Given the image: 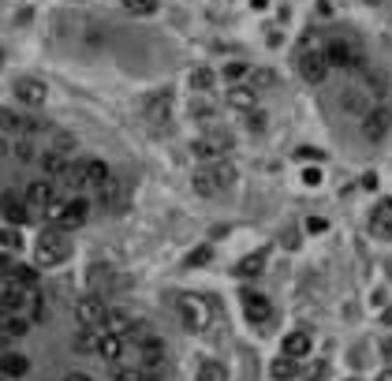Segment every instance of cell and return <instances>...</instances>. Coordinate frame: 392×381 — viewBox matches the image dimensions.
Here are the masks:
<instances>
[{"mask_svg": "<svg viewBox=\"0 0 392 381\" xmlns=\"http://www.w3.org/2000/svg\"><path fill=\"white\" fill-rule=\"evenodd\" d=\"M385 355L392 359V336H389V340H385Z\"/></svg>", "mask_w": 392, "mask_h": 381, "instance_id": "681fc988", "label": "cell"}, {"mask_svg": "<svg viewBox=\"0 0 392 381\" xmlns=\"http://www.w3.org/2000/svg\"><path fill=\"white\" fill-rule=\"evenodd\" d=\"M191 116L198 120V124H210V120H217V105L205 101V97H194V101H191Z\"/></svg>", "mask_w": 392, "mask_h": 381, "instance_id": "f1b7e54d", "label": "cell"}, {"mask_svg": "<svg viewBox=\"0 0 392 381\" xmlns=\"http://www.w3.org/2000/svg\"><path fill=\"white\" fill-rule=\"evenodd\" d=\"M172 108H176V97H172V90H154L146 97L143 113H146V124L154 127V131H168L172 124Z\"/></svg>", "mask_w": 392, "mask_h": 381, "instance_id": "277c9868", "label": "cell"}, {"mask_svg": "<svg viewBox=\"0 0 392 381\" xmlns=\"http://www.w3.org/2000/svg\"><path fill=\"white\" fill-rule=\"evenodd\" d=\"M86 176H90V187H108V183H112L105 161H86Z\"/></svg>", "mask_w": 392, "mask_h": 381, "instance_id": "4316f807", "label": "cell"}, {"mask_svg": "<svg viewBox=\"0 0 392 381\" xmlns=\"http://www.w3.org/2000/svg\"><path fill=\"white\" fill-rule=\"evenodd\" d=\"M0 370H4L8 378H23L27 370H30V359H27V355H19V352H12V355L0 359Z\"/></svg>", "mask_w": 392, "mask_h": 381, "instance_id": "d4e9b609", "label": "cell"}, {"mask_svg": "<svg viewBox=\"0 0 392 381\" xmlns=\"http://www.w3.org/2000/svg\"><path fill=\"white\" fill-rule=\"evenodd\" d=\"M389 131H392V108L377 105L374 113L363 120V138H370V143H381V138H385Z\"/></svg>", "mask_w": 392, "mask_h": 381, "instance_id": "9c48e42d", "label": "cell"}, {"mask_svg": "<svg viewBox=\"0 0 392 381\" xmlns=\"http://www.w3.org/2000/svg\"><path fill=\"white\" fill-rule=\"evenodd\" d=\"M243 75H247V64H243V60H232V64H224V79L232 82V86H235L239 79H243Z\"/></svg>", "mask_w": 392, "mask_h": 381, "instance_id": "e575fe53", "label": "cell"}, {"mask_svg": "<svg viewBox=\"0 0 392 381\" xmlns=\"http://www.w3.org/2000/svg\"><path fill=\"white\" fill-rule=\"evenodd\" d=\"M176 310H180V322H183V329H191V333H202V329H210V299H202V296H194V292H183L180 303H176Z\"/></svg>", "mask_w": 392, "mask_h": 381, "instance_id": "7a4b0ae2", "label": "cell"}, {"mask_svg": "<svg viewBox=\"0 0 392 381\" xmlns=\"http://www.w3.org/2000/svg\"><path fill=\"white\" fill-rule=\"evenodd\" d=\"M228 146H232V138L228 135H205V138H194L191 143V154L202 161V165H217V161H224Z\"/></svg>", "mask_w": 392, "mask_h": 381, "instance_id": "52a82bcc", "label": "cell"}, {"mask_svg": "<svg viewBox=\"0 0 392 381\" xmlns=\"http://www.w3.org/2000/svg\"><path fill=\"white\" fill-rule=\"evenodd\" d=\"M370 228H374L377 236H389L392 232V199H385L374 210V217H370Z\"/></svg>", "mask_w": 392, "mask_h": 381, "instance_id": "44dd1931", "label": "cell"}, {"mask_svg": "<svg viewBox=\"0 0 392 381\" xmlns=\"http://www.w3.org/2000/svg\"><path fill=\"white\" fill-rule=\"evenodd\" d=\"M310 352V333H288L284 336V355L288 359H303V355H307Z\"/></svg>", "mask_w": 392, "mask_h": 381, "instance_id": "ffe728a7", "label": "cell"}, {"mask_svg": "<svg viewBox=\"0 0 392 381\" xmlns=\"http://www.w3.org/2000/svg\"><path fill=\"white\" fill-rule=\"evenodd\" d=\"M112 381H146L143 374H138V370H116V378Z\"/></svg>", "mask_w": 392, "mask_h": 381, "instance_id": "ab89813d", "label": "cell"}, {"mask_svg": "<svg viewBox=\"0 0 392 381\" xmlns=\"http://www.w3.org/2000/svg\"><path fill=\"white\" fill-rule=\"evenodd\" d=\"M15 157H19V161H30V157H34V146H30V143H19V146H15Z\"/></svg>", "mask_w": 392, "mask_h": 381, "instance_id": "b9f144b4", "label": "cell"}, {"mask_svg": "<svg viewBox=\"0 0 392 381\" xmlns=\"http://www.w3.org/2000/svg\"><path fill=\"white\" fill-rule=\"evenodd\" d=\"M340 108H344V113H351V116H358V120H366L370 113H374L370 90H366V86H344V90H340Z\"/></svg>", "mask_w": 392, "mask_h": 381, "instance_id": "ba28073f", "label": "cell"}, {"mask_svg": "<svg viewBox=\"0 0 392 381\" xmlns=\"http://www.w3.org/2000/svg\"><path fill=\"white\" fill-rule=\"evenodd\" d=\"M41 120H23L12 108H0V135H19V131H38Z\"/></svg>", "mask_w": 392, "mask_h": 381, "instance_id": "9a60e30c", "label": "cell"}, {"mask_svg": "<svg viewBox=\"0 0 392 381\" xmlns=\"http://www.w3.org/2000/svg\"><path fill=\"white\" fill-rule=\"evenodd\" d=\"M213 82H217L213 68H194V71H191V90L198 94V97L210 94V90H213Z\"/></svg>", "mask_w": 392, "mask_h": 381, "instance_id": "603a6c76", "label": "cell"}, {"mask_svg": "<svg viewBox=\"0 0 392 381\" xmlns=\"http://www.w3.org/2000/svg\"><path fill=\"white\" fill-rule=\"evenodd\" d=\"M0 68H4V49H0Z\"/></svg>", "mask_w": 392, "mask_h": 381, "instance_id": "f907efd6", "label": "cell"}, {"mask_svg": "<svg viewBox=\"0 0 392 381\" xmlns=\"http://www.w3.org/2000/svg\"><path fill=\"white\" fill-rule=\"evenodd\" d=\"M213 258V247L210 243H202V247H194L191 254H187V269H194V266H205Z\"/></svg>", "mask_w": 392, "mask_h": 381, "instance_id": "836d02e7", "label": "cell"}, {"mask_svg": "<svg viewBox=\"0 0 392 381\" xmlns=\"http://www.w3.org/2000/svg\"><path fill=\"white\" fill-rule=\"evenodd\" d=\"M97 344H101V333L97 329H82L75 336V347H79V352H97Z\"/></svg>", "mask_w": 392, "mask_h": 381, "instance_id": "1f68e13d", "label": "cell"}, {"mask_svg": "<svg viewBox=\"0 0 392 381\" xmlns=\"http://www.w3.org/2000/svg\"><path fill=\"white\" fill-rule=\"evenodd\" d=\"M198 381H228V370H224L221 363H213V359H210V363H202V366H198Z\"/></svg>", "mask_w": 392, "mask_h": 381, "instance_id": "4dcf8cb0", "label": "cell"}, {"mask_svg": "<svg viewBox=\"0 0 392 381\" xmlns=\"http://www.w3.org/2000/svg\"><path fill=\"white\" fill-rule=\"evenodd\" d=\"M4 213H8V221H12V224H23V221H30L27 202H19L15 194H4Z\"/></svg>", "mask_w": 392, "mask_h": 381, "instance_id": "484cf974", "label": "cell"}, {"mask_svg": "<svg viewBox=\"0 0 392 381\" xmlns=\"http://www.w3.org/2000/svg\"><path fill=\"white\" fill-rule=\"evenodd\" d=\"M0 329H4L8 336H27L30 318H23V314H0Z\"/></svg>", "mask_w": 392, "mask_h": 381, "instance_id": "cb8c5ba5", "label": "cell"}, {"mask_svg": "<svg viewBox=\"0 0 392 381\" xmlns=\"http://www.w3.org/2000/svg\"><path fill=\"white\" fill-rule=\"evenodd\" d=\"M381 318H385V325H392V307H389L385 314H381Z\"/></svg>", "mask_w": 392, "mask_h": 381, "instance_id": "c3c4849f", "label": "cell"}, {"mask_svg": "<svg viewBox=\"0 0 392 381\" xmlns=\"http://www.w3.org/2000/svg\"><path fill=\"white\" fill-rule=\"evenodd\" d=\"M266 113H261V108H254V113H247V127H250V131H266Z\"/></svg>", "mask_w": 392, "mask_h": 381, "instance_id": "8d00e7d4", "label": "cell"}, {"mask_svg": "<svg viewBox=\"0 0 392 381\" xmlns=\"http://www.w3.org/2000/svg\"><path fill=\"white\" fill-rule=\"evenodd\" d=\"M86 217H90V202H82V199H75V202H68V210H64V217H60V232H75V228H82L86 224Z\"/></svg>", "mask_w": 392, "mask_h": 381, "instance_id": "5bb4252c", "label": "cell"}, {"mask_svg": "<svg viewBox=\"0 0 392 381\" xmlns=\"http://www.w3.org/2000/svg\"><path fill=\"white\" fill-rule=\"evenodd\" d=\"M307 228H310V232H325V228H329V224H325L321 217H310V221H307Z\"/></svg>", "mask_w": 392, "mask_h": 381, "instance_id": "7bdbcfd3", "label": "cell"}, {"mask_svg": "<svg viewBox=\"0 0 392 381\" xmlns=\"http://www.w3.org/2000/svg\"><path fill=\"white\" fill-rule=\"evenodd\" d=\"M254 86L261 90V86H277V75L273 71H254Z\"/></svg>", "mask_w": 392, "mask_h": 381, "instance_id": "f35d334b", "label": "cell"}, {"mask_svg": "<svg viewBox=\"0 0 392 381\" xmlns=\"http://www.w3.org/2000/svg\"><path fill=\"white\" fill-rule=\"evenodd\" d=\"M64 187H71V191H82V187H90V176H86V161H75V165H68V172H64Z\"/></svg>", "mask_w": 392, "mask_h": 381, "instance_id": "7402d4cb", "label": "cell"}, {"mask_svg": "<svg viewBox=\"0 0 392 381\" xmlns=\"http://www.w3.org/2000/svg\"><path fill=\"white\" fill-rule=\"evenodd\" d=\"M239 180V172L232 161H217V165H202L194 172V191L202 194V199H221L224 191H232V183Z\"/></svg>", "mask_w": 392, "mask_h": 381, "instance_id": "6da1fadb", "label": "cell"}, {"mask_svg": "<svg viewBox=\"0 0 392 381\" xmlns=\"http://www.w3.org/2000/svg\"><path fill=\"white\" fill-rule=\"evenodd\" d=\"M250 8H254V12H266V8H269V0H250Z\"/></svg>", "mask_w": 392, "mask_h": 381, "instance_id": "f6af8a7d", "label": "cell"}, {"mask_svg": "<svg viewBox=\"0 0 392 381\" xmlns=\"http://www.w3.org/2000/svg\"><path fill=\"white\" fill-rule=\"evenodd\" d=\"M124 8L131 15H154L157 12V0H124Z\"/></svg>", "mask_w": 392, "mask_h": 381, "instance_id": "d6a6232c", "label": "cell"}, {"mask_svg": "<svg viewBox=\"0 0 392 381\" xmlns=\"http://www.w3.org/2000/svg\"><path fill=\"white\" fill-rule=\"evenodd\" d=\"M138 363H143L146 370H157L161 363H165V344H161L157 336L150 344H143V347H138Z\"/></svg>", "mask_w": 392, "mask_h": 381, "instance_id": "ac0fdd59", "label": "cell"}, {"mask_svg": "<svg viewBox=\"0 0 392 381\" xmlns=\"http://www.w3.org/2000/svg\"><path fill=\"white\" fill-rule=\"evenodd\" d=\"M45 172H49V176H64V172H68V157H64V150L45 154Z\"/></svg>", "mask_w": 392, "mask_h": 381, "instance_id": "f546056e", "label": "cell"}, {"mask_svg": "<svg viewBox=\"0 0 392 381\" xmlns=\"http://www.w3.org/2000/svg\"><path fill=\"white\" fill-rule=\"evenodd\" d=\"M296 157H299V161H321L325 154H321V150H314V146H299Z\"/></svg>", "mask_w": 392, "mask_h": 381, "instance_id": "74e56055", "label": "cell"}, {"mask_svg": "<svg viewBox=\"0 0 392 381\" xmlns=\"http://www.w3.org/2000/svg\"><path fill=\"white\" fill-rule=\"evenodd\" d=\"M363 187H366V191L377 187V176H374V172H366V176H363Z\"/></svg>", "mask_w": 392, "mask_h": 381, "instance_id": "ee69618b", "label": "cell"}, {"mask_svg": "<svg viewBox=\"0 0 392 381\" xmlns=\"http://www.w3.org/2000/svg\"><path fill=\"white\" fill-rule=\"evenodd\" d=\"M64 381H90V378H86V374H68Z\"/></svg>", "mask_w": 392, "mask_h": 381, "instance_id": "bcb514c9", "label": "cell"}, {"mask_svg": "<svg viewBox=\"0 0 392 381\" xmlns=\"http://www.w3.org/2000/svg\"><path fill=\"white\" fill-rule=\"evenodd\" d=\"M269 374H273L277 381H288V378H296L299 374V359H288V355H280L273 366H269Z\"/></svg>", "mask_w": 392, "mask_h": 381, "instance_id": "83f0119b", "label": "cell"}, {"mask_svg": "<svg viewBox=\"0 0 392 381\" xmlns=\"http://www.w3.org/2000/svg\"><path fill=\"white\" fill-rule=\"evenodd\" d=\"M23 202H27L30 217H34V213H41V217H45V210L52 206V183H45V180L30 183V187H27V194H23Z\"/></svg>", "mask_w": 392, "mask_h": 381, "instance_id": "7c38bea8", "label": "cell"}, {"mask_svg": "<svg viewBox=\"0 0 392 381\" xmlns=\"http://www.w3.org/2000/svg\"><path fill=\"white\" fill-rule=\"evenodd\" d=\"M0 247H8V250H19V247H23V239H19L15 228H0Z\"/></svg>", "mask_w": 392, "mask_h": 381, "instance_id": "d590c367", "label": "cell"}, {"mask_svg": "<svg viewBox=\"0 0 392 381\" xmlns=\"http://www.w3.org/2000/svg\"><path fill=\"white\" fill-rule=\"evenodd\" d=\"M266 262H269V250H254V254H247V258L235 262V277H258L261 269H266Z\"/></svg>", "mask_w": 392, "mask_h": 381, "instance_id": "e0dca14e", "label": "cell"}, {"mask_svg": "<svg viewBox=\"0 0 392 381\" xmlns=\"http://www.w3.org/2000/svg\"><path fill=\"white\" fill-rule=\"evenodd\" d=\"M377 381H392V370H381V374H377Z\"/></svg>", "mask_w": 392, "mask_h": 381, "instance_id": "7dc6e473", "label": "cell"}, {"mask_svg": "<svg viewBox=\"0 0 392 381\" xmlns=\"http://www.w3.org/2000/svg\"><path fill=\"white\" fill-rule=\"evenodd\" d=\"M12 90H15V97H19V101H23V105H30V108L45 105V97H49L45 82H41V79H27V75H23V79H15V86H12Z\"/></svg>", "mask_w": 392, "mask_h": 381, "instance_id": "8fae6325", "label": "cell"}, {"mask_svg": "<svg viewBox=\"0 0 392 381\" xmlns=\"http://www.w3.org/2000/svg\"><path fill=\"white\" fill-rule=\"evenodd\" d=\"M347 381H358V378H347Z\"/></svg>", "mask_w": 392, "mask_h": 381, "instance_id": "db71d44e", "label": "cell"}, {"mask_svg": "<svg viewBox=\"0 0 392 381\" xmlns=\"http://www.w3.org/2000/svg\"><path fill=\"white\" fill-rule=\"evenodd\" d=\"M303 183H307V187H318V183H321V172H318V168H307V172H303Z\"/></svg>", "mask_w": 392, "mask_h": 381, "instance_id": "60d3db41", "label": "cell"}, {"mask_svg": "<svg viewBox=\"0 0 392 381\" xmlns=\"http://www.w3.org/2000/svg\"><path fill=\"white\" fill-rule=\"evenodd\" d=\"M75 322H79L82 329H97V333H101L105 325H108V307L97 296H86V299L75 303Z\"/></svg>", "mask_w": 392, "mask_h": 381, "instance_id": "5b68a950", "label": "cell"}, {"mask_svg": "<svg viewBox=\"0 0 392 381\" xmlns=\"http://www.w3.org/2000/svg\"><path fill=\"white\" fill-rule=\"evenodd\" d=\"M243 314H247L250 325H266L269 314H273V307H269L266 296H258V292H247V296H243Z\"/></svg>", "mask_w": 392, "mask_h": 381, "instance_id": "4fadbf2b", "label": "cell"}, {"mask_svg": "<svg viewBox=\"0 0 392 381\" xmlns=\"http://www.w3.org/2000/svg\"><path fill=\"white\" fill-rule=\"evenodd\" d=\"M224 97H228V105H232V108H239V113H254V108H258V90H254V86H239L235 82Z\"/></svg>", "mask_w": 392, "mask_h": 381, "instance_id": "2e32d148", "label": "cell"}, {"mask_svg": "<svg viewBox=\"0 0 392 381\" xmlns=\"http://www.w3.org/2000/svg\"><path fill=\"white\" fill-rule=\"evenodd\" d=\"M4 150H8V146H4V138H0V154H4Z\"/></svg>", "mask_w": 392, "mask_h": 381, "instance_id": "816d5d0a", "label": "cell"}, {"mask_svg": "<svg viewBox=\"0 0 392 381\" xmlns=\"http://www.w3.org/2000/svg\"><path fill=\"white\" fill-rule=\"evenodd\" d=\"M68 254H71V239H64L60 228H49V232L38 236V243H34V262L38 266H60Z\"/></svg>", "mask_w": 392, "mask_h": 381, "instance_id": "3957f363", "label": "cell"}, {"mask_svg": "<svg viewBox=\"0 0 392 381\" xmlns=\"http://www.w3.org/2000/svg\"><path fill=\"white\" fill-rule=\"evenodd\" d=\"M124 347H127V340H124V336H116V333H101V344H97V355L112 363V359H119V355H124Z\"/></svg>", "mask_w": 392, "mask_h": 381, "instance_id": "d6986e66", "label": "cell"}, {"mask_svg": "<svg viewBox=\"0 0 392 381\" xmlns=\"http://www.w3.org/2000/svg\"><path fill=\"white\" fill-rule=\"evenodd\" d=\"M299 75L307 82H321L325 75H329V60H325V49L321 52H299Z\"/></svg>", "mask_w": 392, "mask_h": 381, "instance_id": "30bf717a", "label": "cell"}, {"mask_svg": "<svg viewBox=\"0 0 392 381\" xmlns=\"http://www.w3.org/2000/svg\"><path fill=\"white\" fill-rule=\"evenodd\" d=\"M325 60H329V68H363V52H358L347 38L325 41Z\"/></svg>", "mask_w": 392, "mask_h": 381, "instance_id": "8992f818", "label": "cell"}, {"mask_svg": "<svg viewBox=\"0 0 392 381\" xmlns=\"http://www.w3.org/2000/svg\"><path fill=\"white\" fill-rule=\"evenodd\" d=\"M366 4H381V0H366Z\"/></svg>", "mask_w": 392, "mask_h": 381, "instance_id": "f5cc1de1", "label": "cell"}]
</instances>
